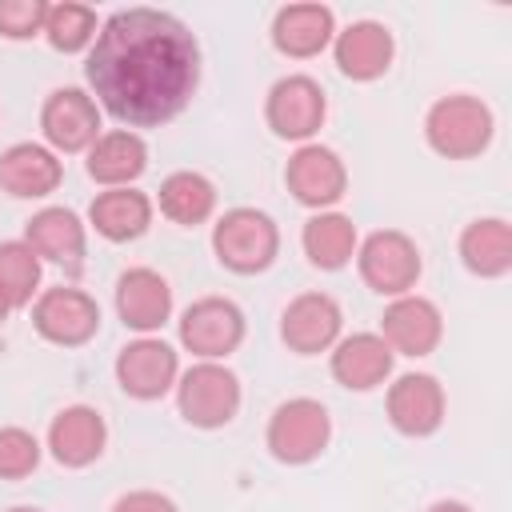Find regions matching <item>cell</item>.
I'll list each match as a JSON object with an SVG mask.
<instances>
[{
	"instance_id": "obj_10",
	"label": "cell",
	"mask_w": 512,
	"mask_h": 512,
	"mask_svg": "<svg viewBox=\"0 0 512 512\" xmlns=\"http://www.w3.org/2000/svg\"><path fill=\"white\" fill-rule=\"evenodd\" d=\"M284 184L288 192L308 204V208H328L344 196L348 188V172H344V160L324 148V144H300L292 156H288V168H284Z\"/></svg>"
},
{
	"instance_id": "obj_26",
	"label": "cell",
	"mask_w": 512,
	"mask_h": 512,
	"mask_svg": "<svg viewBox=\"0 0 512 512\" xmlns=\"http://www.w3.org/2000/svg\"><path fill=\"white\" fill-rule=\"evenodd\" d=\"M304 256L316 268H344L356 256V224L344 212H316L300 232Z\"/></svg>"
},
{
	"instance_id": "obj_23",
	"label": "cell",
	"mask_w": 512,
	"mask_h": 512,
	"mask_svg": "<svg viewBox=\"0 0 512 512\" xmlns=\"http://www.w3.org/2000/svg\"><path fill=\"white\" fill-rule=\"evenodd\" d=\"M24 244L40 260L76 268L84 256V224L76 220L72 208H40L24 228Z\"/></svg>"
},
{
	"instance_id": "obj_29",
	"label": "cell",
	"mask_w": 512,
	"mask_h": 512,
	"mask_svg": "<svg viewBox=\"0 0 512 512\" xmlns=\"http://www.w3.org/2000/svg\"><path fill=\"white\" fill-rule=\"evenodd\" d=\"M36 288H40V256L24 240H4L0 244V292L8 296L12 308H24Z\"/></svg>"
},
{
	"instance_id": "obj_33",
	"label": "cell",
	"mask_w": 512,
	"mask_h": 512,
	"mask_svg": "<svg viewBox=\"0 0 512 512\" xmlns=\"http://www.w3.org/2000/svg\"><path fill=\"white\" fill-rule=\"evenodd\" d=\"M428 512H472V508H468L464 500H436Z\"/></svg>"
},
{
	"instance_id": "obj_34",
	"label": "cell",
	"mask_w": 512,
	"mask_h": 512,
	"mask_svg": "<svg viewBox=\"0 0 512 512\" xmlns=\"http://www.w3.org/2000/svg\"><path fill=\"white\" fill-rule=\"evenodd\" d=\"M8 312H12V304H8V296H4V292H0V324H4V320H8Z\"/></svg>"
},
{
	"instance_id": "obj_6",
	"label": "cell",
	"mask_w": 512,
	"mask_h": 512,
	"mask_svg": "<svg viewBox=\"0 0 512 512\" xmlns=\"http://www.w3.org/2000/svg\"><path fill=\"white\" fill-rule=\"evenodd\" d=\"M356 264L372 292L408 296V288L420 276V248L412 244V236H404L396 228H380L356 248Z\"/></svg>"
},
{
	"instance_id": "obj_28",
	"label": "cell",
	"mask_w": 512,
	"mask_h": 512,
	"mask_svg": "<svg viewBox=\"0 0 512 512\" xmlns=\"http://www.w3.org/2000/svg\"><path fill=\"white\" fill-rule=\"evenodd\" d=\"M44 36L56 52H80L96 40V12L88 4L64 0V4H48L44 16Z\"/></svg>"
},
{
	"instance_id": "obj_17",
	"label": "cell",
	"mask_w": 512,
	"mask_h": 512,
	"mask_svg": "<svg viewBox=\"0 0 512 512\" xmlns=\"http://www.w3.org/2000/svg\"><path fill=\"white\" fill-rule=\"evenodd\" d=\"M104 440H108V428H104V416L88 404H72L64 408L52 428H48V448L56 456V464L64 468H84L92 464L100 452H104Z\"/></svg>"
},
{
	"instance_id": "obj_11",
	"label": "cell",
	"mask_w": 512,
	"mask_h": 512,
	"mask_svg": "<svg viewBox=\"0 0 512 512\" xmlns=\"http://www.w3.org/2000/svg\"><path fill=\"white\" fill-rule=\"evenodd\" d=\"M40 128L52 148L80 152L100 136V108L84 88H56L40 108Z\"/></svg>"
},
{
	"instance_id": "obj_3",
	"label": "cell",
	"mask_w": 512,
	"mask_h": 512,
	"mask_svg": "<svg viewBox=\"0 0 512 512\" xmlns=\"http://www.w3.org/2000/svg\"><path fill=\"white\" fill-rule=\"evenodd\" d=\"M212 248H216V260L224 268H232L240 276H252V272H264L276 260L280 232H276L268 212H260V208H232V212H224L216 220Z\"/></svg>"
},
{
	"instance_id": "obj_2",
	"label": "cell",
	"mask_w": 512,
	"mask_h": 512,
	"mask_svg": "<svg viewBox=\"0 0 512 512\" xmlns=\"http://www.w3.org/2000/svg\"><path fill=\"white\" fill-rule=\"evenodd\" d=\"M492 128H496V120H492L488 104L476 96H464V92L440 96L424 116V136H428L432 152H440L448 160L480 156L492 140Z\"/></svg>"
},
{
	"instance_id": "obj_1",
	"label": "cell",
	"mask_w": 512,
	"mask_h": 512,
	"mask_svg": "<svg viewBox=\"0 0 512 512\" xmlns=\"http://www.w3.org/2000/svg\"><path fill=\"white\" fill-rule=\"evenodd\" d=\"M88 84L96 100L132 128L172 120L200 80V48L184 20L160 8L112 12L88 52Z\"/></svg>"
},
{
	"instance_id": "obj_27",
	"label": "cell",
	"mask_w": 512,
	"mask_h": 512,
	"mask_svg": "<svg viewBox=\"0 0 512 512\" xmlns=\"http://www.w3.org/2000/svg\"><path fill=\"white\" fill-rule=\"evenodd\" d=\"M216 208V188L208 176L200 172H172L164 184H160V212L172 220V224H204Z\"/></svg>"
},
{
	"instance_id": "obj_21",
	"label": "cell",
	"mask_w": 512,
	"mask_h": 512,
	"mask_svg": "<svg viewBox=\"0 0 512 512\" xmlns=\"http://www.w3.org/2000/svg\"><path fill=\"white\" fill-rule=\"evenodd\" d=\"M332 32H336V20H332V8L324 4H288L272 20V44L296 60L324 52Z\"/></svg>"
},
{
	"instance_id": "obj_25",
	"label": "cell",
	"mask_w": 512,
	"mask_h": 512,
	"mask_svg": "<svg viewBox=\"0 0 512 512\" xmlns=\"http://www.w3.org/2000/svg\"><path fill=\"white\" fill-rule=\"evenodd\" d=\"M88 220L104 240H136L152 224V200L136 188H108L92 200Z\"/></svg>"
},
{
	"instance_id": "obj_24",
	"label": "cell",
	"mask_w": 512,
	"mask_h": 512,
	"mask_svg": "<svg viewBox=\"0 0 512 512\" xmlns=\"http://www.w3.org/2000/svg\"><path fill=\"white\" fill-rule=\"evenodd\" d=\"M460 260L468 272L496 280L512 268V228L500 216H480L460 232Z\"/></svg>"
},
{
	"instance_id": "obj_20",
	"label": "cell",
	"mask_w": 512,
	"mask_h": 512,
	"mask_svg": "<svg viewBox=\"0 0 512 512\" xmlns=\"http://www.w3.org/2000/svg\"><path fill=\"white\" fill-rule=\"evenodd\" d=\"M392 32L376 20H356L336 36V64L352 80H376L392 64Z\"/></svg>"
},
{
	"instance_id": "obj_8",
	"label": "cell",
	"mask_w": 512,
	"mask_h": 512,
	"mask_svg": "<svg viewBox=\"0 0 512 512\" xmlns=\"http://www.w3.org/2000/svg\"><path fill=\"white\" fill-rule=\"evenodd\" d=\"M32 324L44 340L52 344H64V348H76V344H88L100 328V308L88 292L80 288H48L36 296L32 304Z\"/></svg>"
},
{
	"instance_id": "obj_5",
	"label": "cell",
	"mask_w": 512,
	"mask_h": 512,
	"mask_svg": "<svg viewBox=\"0 0 512 512\" xmlns=\"http://www.w3.org/2000/svg\"><path fill=\"white\" fill-rule=\"evenodd\" d=\"M180 416L196 428H224L240 408V380L216 360L192 364L176 384Z\"/></svg>"
},
{
	"instance_id": "obj_4",
	"label": "cell",
	"mask_w": 512,
	"mask_h": 512,
	"mask_svg": "<svg viewBox=\"0 0 512 512\" xmlns=\"http://www.w3.org/2000/svg\"><path fill=\"white\" fill-rule=\"evenodd\" d=\"M332 420L328 408L312 396L284 400L268 420V452L280 464H308L328 448Z\"/></svg>"
},
{
	"instance_id": "obj_13",
	"label": "cell",
	"mask_w": 512,
	"mask_h": 512,
	"mask_svg": "<svg viewBox=\"0 0 512 512\" xmlns=\"http://www.w3.org/2000/svg\"><path fill=\"white\" fill-rule=\"evenodd\" d=\"M176 372H180L176 352L164 340H152V336L124 344L120 356H116V380L136 400H160L176 384Z\"/></svg>"
},
{
	"instance_id": "obj_7",
	"label": "cell",
	"mask_w": 512,
	"mask_h": 512,
	"mask_svg": "<svg viewBox=\"0 0 512 512\" xmlns=\"http://www.w3.org/2000/svg\"><path fill=\"white\" fill-rule=\"evenodd\" d=\"M244 340V312L224 296H204L180 316V344L200 360H220Z\"/></svg>"
},
{
	"instance_id": "obj_16",
	"label": "cell",
	"mask_w": 512,
	"mask_h": 512,
	"mask_svg": "<svg viewBox=\"0 0 512 512\" xmlns=\"http://www.w3.org/2000/svg\"><path fill=\"white\" fill-rule=\"evenodd\" d=\"M116 312L128 328L136 332H152L168 320L172 312V288L160 272L152 268H128L116 280Z\"/></svg>"
},
{
	"instance_id": "obj_18",
	"label": "cell",
	"mask_w": 512,
	"mask_h": 512,
	"mask_svg": "<svg viewBox=\"0 0 512 512\" xmlns=\"http://www.w3.org/2000/svg\"><path fill=\"white\" fill-rule=\"evenodd\" d=\"M64 168L56 160V152H48L44 144H12L0 152V188L16 200H36L56 192Z\"/></svg>"
},
{
	"instance_id": "obj_35",
	"label": "cell",
	"mask_w": 512,
	"mask_h": 512,
	"mask_svg": "<svg viewBox=\"0 0 512 512\" xmlns=\"http://www.w3.org/2000/svg\"><path fill=\"white\" fill-rule=\"evenodd\" d=\"M8 512H40V508H8Z\"/></svg>"
},
{
	"instance_id": "obj_30",
	"label": "cell",
	"mask_w": 512,
	"mask_h": 512,
	"mask_svg": "<svg viewBox=\"0 0 512 512\" xmlns=\"http://www.w3.org/2000/svg\"><path fill=\"white\" fill-rule=\"evenodd\" d=\"M40 464V444L24 428H0V480H20Z\"/></svg>"
},
{
	"instance_id": "obj_9",
	"label": "cell",
	"mask_w": 512,
	"mask_h": 512,
	"mask_svg": "<svg viewBox=\"0 0 512 512\" xmlns=\"http://www.w3.org/2000/svg\"><path fill=\"white\" fill-rule=\"evenodd\" d=\"M324 112V88L312 76H284L268 88L264 100V120L284 140H308L324 124Z\"/></svg>"
},
{
	"instance_id": "obj_31",
	"label": "cell",
	"mask_w": 512,
	"mask_h": 512,
	"mask_svg": "<svg viewBox=\"0 0 512 512\" xmlns=\"http://www.w3.org/2000/svg\"><path fill=\"white\" fill-rule=\"evenodd\" d=\"M44 16H48L44 0H0V36L28 40L44 32Z\"/></svg>"
},
{
	"instance_id": "obj_15",
	"label": "cell",
	"mask_w": 512,
	"mask_h": 512,
	"mask_svg": "<svg viewBox=\"0 0 512 512\" xmlns=\"http://www.w3.org/2000/svg\"><path fill=\"white\" fill-rule=\"evenodd\" d=\"M380 336L392 352L400 356H428L440 336H444V320H440V308L424 296H396L388 308H384V320H380Z\"/></svg>"
},
{
	"instance_id": "obj_14",
	"label": "cell",
	"mask_w": 512,
	"mask_h": 512,
	"mask_svg": "<svg viewBox=\"0 0 512 512\" xmlns=\"http://www.w3.org/2000/svg\"><path fill=\"white\" fill-rule=\"evenodd\" d=\"M388 420L404 436H432L444 424V388L428 372H404L388 388Z\"/></svg>"
},
{
	"instance_id": "obj_32",
	"label": "cell",
	"mask_w": 512,
	"mask_h": 512,
	"mask_svg": "<svg viewBox=\"0 0 512 512\" xmlns=\"http://www.w3.org/2000/svg\"><path fill=\"white\" fill-rule=\"evenodd\" d=\"M112 512H176V504L164 496V492H152V488H136V492H124Z\"/></svg>"
},
{
	"instance_id": "obj_22",
	"label": "cell",
	"mask_w": 512,
	"mask_h": 512,
	"mask_svg": "<svg viewBox=\"0 0 512 512\" xmlns=\"http://www.w3.org/2000/svg\"><path fill=\"white\" fill-rule=\"evenodd\" d=\"M144 168H148V144H144L136 132H128V128L104 132V136H96V144L88 148V176H92L96 184L128 188Z\"/></svg>"
},
{
	"instance_id": "obj_12",
	"label": "cell",
	"mask_w": 512,
	"mask_h": 512,
	"mask_svg": "<svg viewBox=\"0 0 512 512\" xmlns=\"http://www.w3.org/2000/svg\"><path fill=\"white\" fill-rule=\"evenodd\" d=\"M340 304L328 296V292H300L284 316H280V336L292 352L300 356H316L324 348L336 344L340 336Z\"/></svg>"
},
{
	"instance_id": "obj_19",
	"label": "cell",
	"mask_w": 512,
	"mask_h": 512,
	"mask_svg": "<svg viewBox=\"0 0 512 512\" xmlns=\"http://www.w3.org/2000/svg\"><path fill=\"white\" fill-rule=\"evenodd\" d=\"M392 356L396 352L384 344V336L352 332V336L336 340V348H332V376L352 392H368V388L384 384V376L392 372Z\"/></svg>"
}]
</instances>
